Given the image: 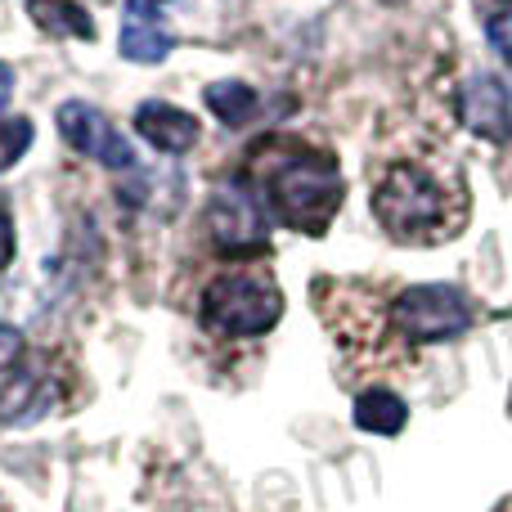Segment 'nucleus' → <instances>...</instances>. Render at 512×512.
Masks as SVG:
<instances>
[{
	"label": "nucleus",
	"mask_w": 512,
	"mask_h": 512,
	"mask_svg": "<svg viewBox=\"0 0 512 512\" xmlns=\"http://www.w3.org/2000/svg\"><path fill=\"white\" fill-rule=\"evenodd\" d=\"M270 203L283 225L301 234H324L342 203V171L333 167V158H315V153L283 158L270 171Z\"/></svg>",
	"instance_id": "f257e3e1"
},
{
	"label": "nucleus",
	"mask_w": 512,
	"mask_h": 512,
	"mask_svg": "<svg viewBox=\"0 0 512 512\" xmlns=\"http://www.w3.org/2000/svg\"><path fill=\"white\" fill-rule=\"evenodd\" d=\"M373 212H378L382 230H387L391 239L418 243V239H427V234L441 230L445 194L423 167L400 162V167H391L387 176H382L378 194H373Z\"/></svg>",
	"instance_id": "f03ea898"
},
{
	"label": "nucleus",
	"mask_w": 512,
	"mask_h": 512,
	"mask_svg": "<svg viewBox=\"0 0 512 512\" xmlns=\"http://www.w3.org/2000/svg\"><path fill=\"white\" fill-rule=\"evenodd\" d=\"M203 315L230 337H261L279 324L283 297L261 274H221L203 292Z\"/></svg>",
	"instance_id": "7ed1b4c3"
},
{
	"label": "nucleus",
	"mask_w": 512,
	"mask_h": 512,
	"mask_svg": "<svg viewBox=\"0 0 512 512\" xmlns=\"http://www.w3.org/2000/svg\"><path fill=\"white\" fill-rule=\"evenodd\" d=\"M391 319H396V328L409 342L432 346V342H454L459 333H468L472 306L454 283H418V288H405L396 297Z\"/></svg>",
	"instance_id": "20e7f679"
},
{
	"label": "nucleus",
	"mask_w": 512,
	"mask_h": 512,
	"mask_svg": "<svg viewBox=\"0 0 512 512\" xmlns=\"http://www.w3.org/2000/svg\"><path fill=\"white\" fill-rule=\"evenodd\" d=\"M54 122H59L63 140H68L77 153H86V158L104 162V167H113V171L135 167L131 140H126L122 131H113V122H108L95 104H86V99H68V104H59Z\"/></svg>",
	"instance_id": "39448f33"
},
{
	"label": "nucleus",
	"mask_w": 512,
	"mask_h": 512,
	"mask_svg": "<svg viewBox=\"0 0 512 512\" xmlns=\"http://www.w3.org/2000/svg\"><path fill=\"white\" fill-rule=\"evenodd\" d=\"M207 230L225 252H252L270 234V216L248 185H221L207 198Z\"/></svg>",
	"instance_id": "423d86ee"
},
{
	"label": "nucleus",
	"mask_w": 512,
	"mask_h": 512,
	"mask_svg": "<svg viewBox=\"0 0 512 512\" xmlns=\"http://www.w3.org/2000/svg\"><path fill=\"white\" fill-rule=\"evenodd\" d=\"M459 113H463V126L472 135H481V140H495V144L512 140V95L504 81L490 77V72H477L463 86Z\"/></svg>",
	"instance_id": "0eeeda50"
},
{
	"label": "nucleus",
	"mask_w": 512,
	"mask_h": 512,
	"mask_svg": "<svg viewBox=\"0 0 512 512\" xmlns=\"http://www.w3.org/2000/svg\"><path fill=\"white\" fill-rule=\"evenodd\" d=\"M135 131L153 144L158 153H189L198 144V117H189L185 108L162 104V99H149V104L135 108Z\"/></svg>",
	"instance_id": "6e6552de"
},
{
	"label": "nucleus",
	"mask_w": 512,
	"mask_h": 512,
	"mask_svg": "<svg viewBox=\"0 0 512 512\" xmlns=\"http://www.w3.org/2000/svg\"><path fill=\"white\" fill-rule=\"evenodd\" d=\"M122 54L131 63H162L171 54V36L162 32V23H158V14H153L149 0H126Z\"/></svg>",
	"instance_id": "1a4fd4ad"
},
{
	"label": "nucleus",
	"mask_w": 512,
	"mask_h": 512,
	"mask_svg": "<svg viewBox=\"0 0 512 512\" xmlns=\"http://www.w3.org/2000/svg\"><path fill=\"white\" fill-rule=\"evenodd\" d=\"M409 418V405L387 387H373L355 400V427L360 432H378V436H396Z\"/></svg>",
	"instance_id": "9d476101"
},
{
	"label": "nucleus",
	"mask_w": 512,
	"mask_h": 512,
	"mask_svg": "<svg viewBox=\"0 0 512 512\" xmlns=\"http://www.w3.org/2000/svg\"><path fill=\"white\" fill-rule=\"evenodd\" d=\"M27 14L54 36H81V41L95 36V23H90L86 9L72 5V0H27Z\"/></svg>",
	"instance_id": "9b49d317"
},
{
	"label": "nucleus",
	"mask_w": 512,
	"mask_h": 512,
	"mask_svg": "<svg viewBox=\"0 0 512 512\" xmlns=\"http://www.w3.org/2000/svg\"><path fill=\"white\" fill-rule=\"evenodd\" d=\"M203 99L225 126H243L256 113V90L243 86V81H212Z\"/></svg>",
	"instance_id": "f8f14e48"
},
{
	"label": "nucleus",
	"mask_w": 512,
	"mask_h": 512,
	"mask_svg": "<svg viewBox=\"0 0 512 512\" xmlns=\"http://www.w3.org/2000/svg\"><path fill=\"white\" fill-rule=\"evenodd\" d=\"M41 409H45V391H41V378H32V373L14 378L0 391V423H27Z\"/></svg>",
	"instance_id": "ddd939ff"
},
{
	"label": "nucleus",
	"mask_w": 512,
	"mask_h": 512,
	"mask_svg": "<svg viewBox=\"0 0 512 512\" xmlns=\"http://www.w3.org/2000/svg\"><path fill=\"white\" fill-rule=\"evenodd\" d=\"M32 149V122L14 117V122H0V171H9L23 153Z\"/></svg>",
	"instance_id": "4468645a"
},
{
	"label": "nucleus",
	"mask_w": 512,
	"mask_h": 512,
	"mask_svg": "<svg viewBox=\"0 0 512 512\" xmlns=\"http://www.w3.org/2000/svg\"><path fill=\"white\" fill-rule=\"evenodd\" d=\"M486 36H490V45H495L499 54H504L508 68H512V14L490 18V23H486Z\"/></svg>",
	"instance_id": "2eb2a0df"
},
{
	"label": "nucleus",
	"mask_w": 512,
	"mask_h": 512,
	"mask_svg": "<svg viewBox=\"0 0 512 512\" xmlns=\"http://www.w3.org/2000/svg\"><path fill=\"white\" fill-rule=\"evenodd\" d=\"M18 355H23V333L14 324H0V369L18 364Z\"/></svg>",
	"instance_id": "dca6fc26"
},
{
	"label": "nucleus",
	"mask_w": 512,
	"mask_h": 512,
	"mask_svg": "<svg viewBox=\"0 0 512 512\" xmlns=\"http://www.w3.org/2000/svg\"><path fill=\"white\" fill-rule=\"evenodd\" d=\"M14 261V225H9V216L0 212V270Z\"/></svg>",
	"instance_id": "f3484780"
},
{
	"label": "nucleus",
	"mask_w": 512,
	"mask_h": 512,
	"mask_svg": "<svg viewBox=\"0 0 512 512\" xmlns=\"http://www.w3.org/2000/svg\"><path fill=\"white\" fill-rule=\"evenodd\" d=\"M9 95H14V68H9V63H0V108L9 104Z\"/></svg>",
	"instance_id": "a211bd4d"
},
{
	"label": "nucleus",
	"mask_w": 512,
	"mask_h": 512,
	"mask_svg": "<svg viewBox=\"0 0 512 512\" xmlns=\"http://www.w3.org/2000/svg\"><path fill=\"white\" fill-rule=\"evenodd\" d=\"M486 5L495 9V18H499V14H508V9H512V0H486Z\"/></svg>",
	"instance_id": "6ab92c4d"
},
{
	"label": "nucleus",
	"mask_w": 512,
	"mask_h": 512,
	"mask_svg": "<svg viewBox=\"0 0 512 512\" xmlns=\"http://www.w3.org/2000/svg\"><path fill=\"white\" fill-rule=\"evenodd\" d=\"M382 5H405V0H382Z\"/></svg>",
	"instance_id": "aec40b11"
},
{
	"label": "nucleus",
	"mask_w": 512,
	"mask_h": 512,
	"mask_svg": "<svg viewBox=\"0 0 512 512\" xmlns=\"http://www.w3.org/2000/svg\"><path fill=\"white\" fill-rule=\"evenodd\" d=\"M149 5H167V0H149Z\"/></svg>",
	"instance_id": "412c9836"
}]
</instances>
